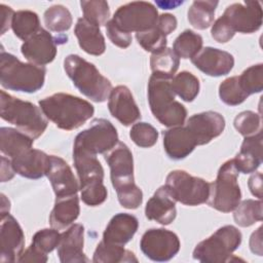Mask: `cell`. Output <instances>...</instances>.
Masks as SVG:
<instances>
[{
  "instance_id": "cell-1",
  "label": "cell",
  "mask_w": 263,
  "mask_h": 263,
  "mask_svg": "<svg viewBox=\"0 0 263 263\" xmlns=\"http://www.w3.org/2000/svg\"><path fill=\"white\" fill-rule=\"evenodd\" d=\"M39 106L47 119L65 130L80 127L95 113V108L89 102L64 92L40 100Z\"/></svg>"
},
{
  "instance_id": "cell-2",
  "label": "cell",
  "mask_w": 263,
  "mask_h": 263,
  "mask_svg": "<svg viewBox=\"0 0 263 263\" xmlns=\"http://www.w3.org/2000/svg\"><path fill=\"white\" fill-rule=\"evenodd\" d=\"M148 102L154 117L164 126L183 125L187 117L184 105L175 100L171 79L152 74L148 82Z\"/></svg>"
},
{
  "instance_id": "cell-3",
  "label": "cell",
  "mask_w": 263,
  "mask_h": 263,
  "mask_svg": "<svg viewBox=\"0 0 263 263\" xmlns=\"http://www.w3.org/2000/svg\"><path fill=\"white\" fill-rule=\"evenodd\" d=\"M64 69L75 87L86 98L97 103L109 98L112 84L93 64L77 54H69L64 60Z\"/></svg>"
},
{
  "instance_id": "cell-4",
  "label": "cell",
  "mask_w": 263,
  "mask_h": 263,
  "mask_svg": "<svg viewBox=\"0 0 263 263\" xmlns=\"http://www.w3.org/2000/svg\"><path fill=\"white\" fill-rule=\"evenodd\" d=\"M45 74L44 66L23 63L15 55L1 50L0 82L2 87L28 93L36 92L43 86Z\"/></svg>"
},
{
  "instance_id": "cell-5",
  "label": "cell",
  "mask_w": 263,
  "mask_h": 263,
  "mask_svg": "<svg viewBox=\"0 0 263 263\" xmlns=\"http://www.w3.org/2000/svg\"><path fill=\"white\" fill-rule=\"evenodd\" d=\"M0 115L3 120L15 125L32 139L39 138L47 127V120L40 108L4 90H1Z\"/></svg>"
},
{
  "instance_id": "cell-6",
  "label": "cell",
  "mask_w": 263,
  "mask_h": 263,
  "mask_svg": "<svg viewBox=\"0 0 263 263\" xmlns=\"http://www.w3.org/2000/svg\"><path fill=\"white\" fill-rule=\"evenodd\" d=\"M241 232L232 225L219 228L193 250V258L199 262L221 263L231 261L232 253L241 243Z\"/></svg>"
},
{
  "instance_id": "cell-7",
  "label": "cell",
  "mask_w": 263,
  "mask_h": 263,
  "mask_svg": "<svg viewBox=\"0 0 263 263\" xmlns=\"http://www.w3.org/2000/svg\"><path fill=\"white\" fill-rule=\"evenodd\" d=\"M238 174L233 159L221 165L216 181L210 183V196L206 201L210 206L222 213L232 212L237 206L241 198Z\"/></svg>"
},
{
  "instance_id": "cell-8",
  "label": "cell",
  "mask_w": 263,
  "mask_h": 263,
  "mask_svg": "<svg viewBox=\"0 0 263 263\" xmlns=\"http://www.w3.org/2000/svg\"><path fill=\"white\" fill-rule=\"evenodd\" d=\"M118 143V134L115 126L107 119H93L89 126L80 132L73 144V152H82L91 155L107 153Z\"/></svg>"
},
{
  "instance_id": "cell-9",
  "label": "cell",
  "mask_w": 263,
  "mask_h": 263,
  "mask_svg": "<svg viewBox=\"0 0 263 263\" xmlns=\"http://www.w3.org/2000/svg\"><path fill=\"white\" fill-rule=\"evenodd\" d=\"M166 189L176 201L185 205H198L208 201L210 183L185 171H172L165 180Z\"/></svg>"
},
{
  "instance_id": "cell-10",
  "label": "cell",
  "mask_w": 263,
  "mask_h": 263,
  "mask_svg": "<svg viewBox=\"0 0 263 263\" xmlns=\"http://www.w3.org/2000/svg\"><path fill=\"white\" fill-rule=\"evenodd\" d=\"M158 12L156 7L146 1H134L121 5L113 15V23L123 32L141 33L156 25Z\"/></svg>"
},
{
  "instance_id": "cell-11",
  "label": "cell",
  "mask_w": 263,
  "mask_h": 263,
  "mask_svg": "<svg viewBox=\"0 0 263 263\" xmlns=\"http://www.w3.org/2000/svg\"><path fill=\"white\" fill-rule=\"evenodd\" d=\"M180 240L176 233L164 228L148 229L141 238L140 248L143 254L152 261L165 262L180 251Z\"/></svg>"
},
{
  "instance_id": "cell-12",
  "label": "cell",
  "mask_w": 263,
  "mask_h": 263,
  "mask_svg": "<svg viewBox=\"0 0 263 263\" xmlns=\"http://www.w3.org/2000/svg\"><path fill=\"white\" fill-rule=\"evenodd\" d=\"M105 160L110 167L111 182L116 192L136 185L134 182L133 154L124 143L118 142L110 151L105 153Z\"/></svg>"
},
{
  "instance_id": "cell-13",
  "label": "cell",
  "mask_w": 263,
  "mask_h": 263,
  "mask_svg": "<svg viewBox=\"0 0 263 263\" xmlns=\"http://www.w3.org/2000/svg\"><path fill=\"white\" fill-rule=\"evenodd\" d=\"M234 32L250 34L262 26V7L258 1L233 3L225 9L223 15Z\"/></svg>"
},
{
  "instance_id": "cell-14",
  "label": "cell",
  "mask_w": 263,
  "mask_h": 263,
  "mask_svg": "<svg viewBox=\"0 0 263 263\" xmlns=\"http://www.w3.org/2000/svg\"><path fill=\"white\" fill-rule=\"evenodd\" d=\"M25 235L18 222L11 215H1L0 223V261L11 263L17 261L24 251Z\"/></svg>"
},
{
  "instance_id": "cell-15",
  "label": "cell",
  "mask_w": 263,
  "mask_h": 263,
  "mask_svg": "<svg viewBox=\"0 0 263 263\" xmlns=\"http://www.w3.org/2000/svg\"><path fill=\"white\" fill-rule=\"evenodd\" d=\"M185 126L192 134L196 145H205L220 136L225 128L224 117L215 111L197 113L188 118Z\"/></svg>"
},
{
  "instance_id": "cell-16",
  "label": "cell",
  "mask_w": 263,
  "mask_h": 263,
  "mask_svg": "<svg viewBox=\"0 0 263 263\" xmlns=\"http://www.w3.org/2000/svg\"><path fill=\"white\" fill-rule=\"evenodd\" d=\"M46 176L52 186L55 198L76 195L80 189L72 168L59 156L49 155Z\"/></svg>"
},
{
  "instance_id": "cell-17",
  "label": "cell",
  "mask_w": 263,
  "mask_h": 263,
  "mask_svg": "<svg viewBox=\"0 0 263 263\" xmlns=\"http://www.w3.org/2000/svg\"><path fill=\"white\" fill-rule=\"evenodd\" d=\"M21 51L30 63L44 66L54 60L57 55V41L49 32L41 28L37 33L24 41Z\"/></svg>"
},
{
  "instance_id": "cell-18",
  "label": "cell",
  "mask_w": 263,
  "mask_h": 263,
  "mask_svg": "<svg viewBox=\"0 0 263 263\" xmlns=\"http://www.w3.org/2000/svg\"><path fill=\"white\" fill-rule=\"evenodd\" d=\"M191 62L198 70L212 77L226 75L234 66V58L231 53L210 46L201 48Z\"/></svg>"
},
{
  "instance_id": "cell-19",
  "label": "cell",
  "mask_w": 263,
  "mask_h": 263,
  "mask_svg": "<svg viewBox=\"0 0 263 263\" xmlns=\"http://www.w3.org/2000/svg\"><path fill=\"white\" fill-rule=\"evenodd\" d=\"M108 108L111 115L121 124L128 126L141 118V112L130 90L124 85L112 88L108 98Z\"/></svg>"
},
{
  "instance_id": "cell-20",
  "label": "cell",
  "mask_w": 263,
  "mask_h": 263,
  "mask_svg": "<svg viewBox=\"0 0 263 263\" xmlns=\"http://www.w3.org/2000/svg\"><path fill=\"white\" fill-rule=\"evenodd\" d=\"M84 227L81 224H73L61 234L58 249V256L62 263L88 262L83 253Z\"/></svg>"
},
{
  "instance_id": "cell-21",
  "label": "cell",
  "mask_w": 263,
  "mask_h": 263,
  "mask_svg": "<svg viewBox=\"0 0 263 263\" xmlns=\"http://www.w3.org/2000/svg\"><path fill=\"white\" fill-rule=\"evenodd\" d=\"M145 216L162 225H168L176 219V200L164 185L159 187L147 201Z\"/></svg>"
},
{
  "instance_id": "cell-22",
  "label": "cell",
  "mask_w": 263,
  "mask_h": 263,
  "mask_svg": "<svg viewBox=\"0 0 263 263\" xmlns=\"http://www.w3.org/2000/svg\"><path fill=\"white\" fill-rule=\"evenodd\" d=\"M196 142L184 125L174 126L163 132V147L166 155L174 160L187 157L196 147Z\"/></svg>"
},
{
  "instance_id": "cell-23",
  "label": "cell",
  "mask_w": 263,
  "mask_h": 263,
  "mask_svg": "<svg viewBox=\"0 0 263 263\" xmlns=\"http://www.w3.org/2000/svg\"><path fill=\"white\" fill-rule=\"evenodd\" d=\"M49 155L38 149H29L11 159L16 174L28 179H39L46 176Z\"/></svg>"
},
{
  "instance_id": "cell-24",
  "label": "cell",
  "mask_w": 263,
  "mask_h": 263,
  "mask_svg": "<svg viewBox=\"0 0 263 263\" xmlns=\"http://www.w3.org/2000/svg\"><path fill=\"white\" fill-rule=\"evenodd\" d=\"M138 227L139 222L135 216L126 213L116 214L112 217L103 233V241L124 246L134 237Z\"/></svg>"
},
{
  "instance_id": "cell-25",
  "label": "cell",
  "mask_w": 263,
  "mask_h": 263,
  "mask_svg": "<svg viewBox=\"0 0 263 263\" xmlns=\"http://www.w3.org/2000/svg\"><path fill=\"white\" fill-rule=\"evenodd\" d=\"M238 173H255L262 163V132L246 137L239 152L233 158Z\"/></svg>"
},
{
  "instance_id": "cell-26",
  "label": "cell",
  "mask_w": 263,
  "mask_h": 263,
  "mask_svg": "<svg viewBox=\"0 0 263 263\" xmlns=\"http://www.w3.org/2000/svg\"><path fill=\"white\" fill-rule=\"evenodd\" d=\"M79 46L88 54L101 55L105 52V38L101 33L100 27L88 22L84 17L78 18L75 29Z\"/></svg>"
},
{
  "instance_id": "cell-27",
  "label": "cell",
  "mask_w": 263,
  "mask_h": 263,
  "mask_svg": "<svg viewBox=\"0 0 263 263\" xmlns=\"http://www.w3.org/2000/svg\"><path fill=\"white\" fill-rule=\"evenodd\" d=\"M73 161L79 178L80 187L92 183L103 182L104 168L97 158V155L73 152Z\"/></svg>"
},
{
  "instance_id": "cell-28",
  "label": "cell",
  "mask_w": 263,
  "mask_h": 263,
  "mask_svg": "<svg viewBox=\"0 0 263 263\" xmlns=\"http://www.w3.org/2000/svg\"><path fill=\"white\" fill-rule=\"evenodd\" d=\"M79 198L76 195L55 198L54 206L49 216L50 226L54 229H63L71 225L79 216Z\"/></svg>"
},
{
  "instance_id": "cell-29",
  "label": "cell",
  "mask_w": 263,
  "mask_h": 263,
  "mask_svg": "<svg viewBox=\"0 0 263 263\" xmlns=\"http://www.w3.org/2000/svg\"><path fill=\"white\" fill-rule=\"evenodd\" d=\"M34 139L27 134L11 128H0V150L2 154L11 159L32 148Z\"/></svg>"
},
{
  "instance_id": "cell-30",
  "label": "cell",
  "mask_w": 263,
  "mask_h": 263,
  "mask_svg": "<svg viewBox=\"0 0 263 263\" xmlns=\"http://www.w3.org/2000/svg\"><path fill=\"white\" fill-rule=\"evenodd\" d=\"M92 262L95 263H122V262H138L135 254L125 250L123 246L107 243L105 241L99 242L93 253Z\"/></svg>"
},
{
  "instance_id": "cell-31",
  "label": "cell",
  "mask_w": 263,
  "mask_h": 263,
  "mask_svg": "<svg viewBox=\"0 0 263 263\" xmlns=\"http://www.w3.org/2000/svg\"><path fill=\"white\" fill-rule=\"evenodd\" d=\"M218 4V1H193L187 12L190 25L197 30L209 28L214 22Z\"/></svg>"
},
{
  "instance_id": "cell-32",
  "label": "cell",
  "mask_w": 263,
  "mask_h": 263,
  "mask_svg": "<svg viewBox=\"0 0 263 263\" xmlns=\"http://www.w3.org/2000/svg\"><path fill=\"white\" fill-rule=\"evenodd\" d=\"M11 29L17 38L26 41L41 29L38 14L31 10L14 12Z\"/></svg>"
},
{
  "instance_id": "cell-33",
  "label": "cell",
  "mask_w": 263,
  "mask_h": 263,
  "mask_svg": "<svg viewBox=\"0 0 263 263\" xmlns=\"http://www.w3.org/2000/svg\"><path fill=\"white\" fill-rule=\"evenodd\" d=\"M180 60L172 48L152 53L150 58V67L153 74H157L172 79L179 68Z\"/></svg>"
},
{
  "instance_id": "cell-34",
  "label": "cell",
  "mask_w": 263,
  "mask_h": 263,
  "mask_svg": "<svg viewBox=\"0 0 263 263\" xmlns=\"http://www.w3.org/2000/svg\"><path fill=\"white\" fill-rule=\"evenodd\" d=\"M202 37L191 31H183L174 41L173 50L180 59H192L202 48Z\"/></svg>"
},
{
  "instance_id": "cell-35",
  "label": "cell",
  "mask_w": 263,
  "mask_h": 263,
  "mask_svg": "<svg viewBox=\"0 0 263 263\" xmlns=\"http://www.w3.org/2000/svg\"><path fill=\"white\" fill-rule=\"evenodd\" d=\"M175 95L185 102H192L199 92V80L188 71H182L171 80Z\"/></svg>"
},
{
  "instance_id": "cell-36",
  "label": "cell",
  "mask_w": 263,
  "mask_h": 263,
  "mask_svg": "<svg viewBox=\"0 0 263 263\" xmlns=\"http://www.w3.org/2000/svg\"><path fill=\"white\" fill-rule=\"evenodd\" d=\"M233 211V219L240 227H249L261 221L263 217L261 199H245Z\"/></svg>"
},
{
  "instance_id": "cell-37",
  "label": "cell",
  "mask_w": 263,
  "mask_h": 263,
  "mask_svg": "<svg viewBox=\"0 0 263 263\" xmlns=\"http://www.w3.org/2000/svg\"><path fill=\"white\" fill-rule=\"evenodd\" d=\"M72 14L64 5H52L44 12V24L49 31L58 33L68 31L72 26Z\"/></svg>"
},
{
  "instance_id": "cell-38",
  "label": "cell",
  "mask_w": 263,
  "mask_h": 263,
  "mask_svg": "<svg viewBox=\"0 0 263 263\" xmlns=\"http://www.w3.org/2000/svg\"><path fill=\"white\" fill-rule=\"evenodd\" d=\"M219 97L223 103L229 106H237L249 97L241 88L238 76L226 78L219 85Z\"/></svg>"
},
{
  "instance_id": "cell-39",
  "label": "cell",
  "mask_w": 263,
  "mask_h": 263,
  "mask_svg": "<svg viewBox=\"0 0 263 263\" xmlns=\"http://www.w3.org/2000/svg\"><path fill=\"white\" fill-rule=\"evenodd\" d=\"M81 9L83 12V17L88 22L102 26L106 25L110 17V8L106 1L104 0H90L81 1Z\"/></svg>"
},
{
  "instance_id": "cell-40",
  "label": "cell",
  "mask_w": 263,
  "mask_h": 263,
  "mask_svg": "<svg viewBox=\"0 0 263 263\" xmlns=\"http://www.w3.org/2000/svg\"><path fill=\"white\" fill-rule=\"evenodd\" d=\"M238 80L248 96L261 92L263 89V65L257 64L249 67L238 76Z\"/></svg>"
},
{
  "instance_id": "cell-41",
  "label": "cell",
  "mask_w": 263,
  "mask_h": 263,
  "mask_svg": "<svg viewBox=\"0 0 263 263\" xmlns=\"http://www.w3.org/2000/svg\"><path fill=\"white\" fill-rule=\"evenodd\" d=\"M129 137L137 146L150 148L156 144L158 132L154 126L147 122H138L132 126Z\"/></svg>"
},
{
  "instance_id": "cell-42",
  "label": "cell",
  "mask_w": 263,
  "mask_h": 263,
  "mask_svg": "<svg viewBox=\"0 0 263 263\" xmlns=\"http://www.w3.org/2000/svg\"><path fill=\"white\" fill-rule=\"evenodd\" d=\"M136 38L138 43L146 50L152 53L158 52L166 47V36L163 35L157 28L154 26L153 28L141 32L136 33Z\"/></svg>"
},
{
  "instance_id": "cell-43",
  "label": "cell",
  "mask_w": 263,
  "mask_h": 263,
  "mask_svg": "<svg viewBox=\"0 0 263 263\" xmlns=\"http://www.w3.org/2000/svg\"><path fill=\"white\" fill-rule=\"evenodd\" d=\"M233 124L240 135L253 136L261 132V116L253 111H243L236 115Z\"/></svg>"
},
{
  "instance_id": "cell-44",
  "label": "cell",
  "mask_w": 263,
  "mask_h": 263,
  "mask_svg": "<svg viewBox=\"0 0 263 263\" xmlns=\"http://www.w3.org/2000/svg\"><path fill=\"white\" fill-rule=\"evenodd\" d=\"M61 234L57 229H41L37 231L32 238V246L43 254L52 252L59 245Z\"/></svg>"
},
{
  "instance_id": "cell-45",
  "label": "cell",
  "mask_w": 263,
  "mask_h": 263,
  "mask_svg": "<svg viewBox=\"0 0 263 263\" xmlns=\"http://www.w3.org/2000/svg\"><path fill=\"white\" fill-rule=\"evenodd\" d=\"M81 199L89 206H97L102 204L107 199V189L103 182L92 183L80 187Z\"/></svg>"
},
{
  "instance_id": "cell-46",
  "label": "cell",
  "mask_w": 263,
  "mask_h": 263,
  "mask_svg": "<svg viewBox=\"0 0 263 263\" xmlns=\"http://www.w3.org/2000/svg\"><path fill=\"white\" fill-rule=\"evenodd\" d=\"M117 198L121 206L128 210H135L142 204L143 192L137 185H134L133 187L117 192Z\"/></svg>"
},
{
  "instance_id": "cell-47",
  "label": "cell",
  "mask_w": 263,
  "mask_h": 263,
  "mask_svg": "<svg viewBox=\"0 0 263 263\" xmlns=\"http://www.w3.org/2000/svg\"><path fill=\"white\" fill-rule=\"evenodd\" d=\"M235 32L230 27L228 22L224 18V16H220L213 25L211 30V35L219 43H226L231 40L234 36Z\"/></svg>"
},
{
  "instance_id": "cell-48",
  "label": "cell",
  "mask_w": 263,
  "mask_h": 263,
  "mask_svg": "<svg viewBox=\"0 0 263 263\" xmlns=\"http://www.w3.org/2000/svg\"><path fill=\"white\" fill-rule=\"evenodd\" d=\"M106 32L110 41L120 48H126L132 43V35L121 31L112 20L106 24Z\"/></svg>"
},
{
  "instance_id": "cell-49",
  "label": "cell",
  "mask_w": 263,
  "mask_h": 263,
  "mask_svg": "<svg viewBox=\"0 0 263 263\" xmlns=\"http://www.w3.org/2000/svg\"><path fill=\"white\" fill-rule=\"evenodd\" d=\"M177 18L175 15L171 13H162L158 16L155 27L158 31H160L163 35L167 36L177 28Z\"/></svg>"
},
{
  "instance_id": "cell-50",
  "label": "cell",
  "mask_w": 263,
  "mask_h": 263,
  "mask_svg": "<svg viewBox=\"0 0 263 263\" xmlns=\"http://www.w3.org/2000/svg\"><path fill=\"white\" fill-rule=\"evenodd\" d=\"M46 261H47V255L41 253L32 245L26 251H24L17 259V262H41L42 263Z\"/></svg>"
},
{
  "instance_id": "cell-51",
  "label": "cell",
  "mask_w": 263,
  "mask_h": 263,
  "mask_svg": "<svg viewBox=\"0 0 263 263\" xmlns=\"http://www.w3.org/2000/svg\"><path fill=\"white\" fill-rule=\"evenodd\" d=\"M0 12H1V35H3L11 27L14 11L9 6H6L5 4H1Z\"/></svg>"
},
{
  "instance_id": "cell-52",
  "label": "cell",
  "mask_w": 263,
  "mask_h": 263,
  "mask_svg": "<svg viewBox=\"0 0 263 263\" xmlns=\"http://www.w3.org/2000/svg\"><path fill=\"white\" fill-rule=\"evenodd\" d=\"M248 185L251 193L254 196L261 199L262 198V174L260 172L253 174L249 179Z\"/></svg>"
},
{
  "instance_id": "cell-53",
  "label": "cell",
  "mask_w": 263,
  "mask_h": 263,
  "mask_svg": "<svg viewBox=\"0 0 263 263\" xmlns=\"http://www.w3.org/2000/svg\"><path fill=\"white\" fill-rule=\"evenodd\" d=\"M250 249L254 254L258 256H262V227L261 226L252 233L250 237Z\"/></svg>"
},
{
  "instance_id": "cell-54",
  "label": "cell",
  "mask_w": 263,
  "mask_h": 263,
  "mask_svg": "<svg viewBox=\"0 0 263 263\" xmlns=\"http://www.w3.org/2000/svg\"><path fill=\"white\" fill-rule=\"evenodd\" d=\"M14 170L11 164V160L5 156L1 157V182L9 181L14 176Z\"/></svg>"
},
{
  "instance_id": "cell-55",
  "label": "cell",
  "mask_w": 263,
  "mask_h": 263,
  "mask_svg": "<svg viewBox=\"0 0 263 263\" xmlns=\"http://www.w3.org/2000/svg\"><path fill=\"white\" fill-rule=\"evenodd\" d=\"M1 204H2L1 205V215L8 214L9 209H10V203L4 194H1Z\"/></svg>"
}]
</instances>
